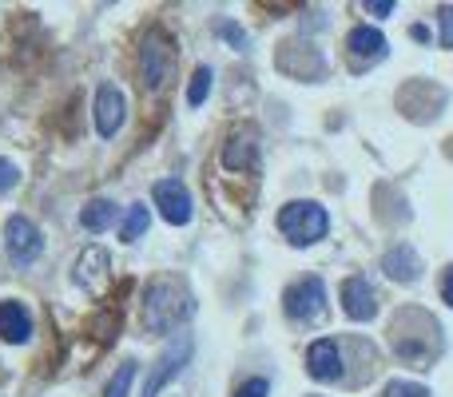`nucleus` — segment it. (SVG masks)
<instances>
[{
    "mask_svg": "<svg viewBox=\"0 0 453 397\" xmlns=\"http://www.w3.org/2000/svg\"><path fill=\"white\" fill-rule=\"evenodd\" d=\"M76 282L88 290V294H104V286H108V250L88 247L76 263Z\"/></svg>",
    "mask_w": 453,
    "mask_h": 397,
    "instance_id": "9b49d317",
    "label": "nucleus"
},
{
    "mask_svg": "<svg viewBox=\"0 0 453 397\" xmlns=\"http://www.w3.org/2000/svg\"><path fill=\"white\" fill-rule=\"evenodd\" d=\"M124 116H127L124 92H119L116 84H104L100 92H96V132H100L104 140H111V135L124 127Z\"/></svg>",
    "mask_w": 453,
    "mask_h": 397,
    "instance_id": "0eeeda50",
    "label": "nucleus"
},
{
    "mask_svg": "<svg viewBox=\"0 0 453 397\" xmlns=\"http://www.w3.org/2000/svg\"><path fill=\"white\" fill-rule=\"evenodd\" d=\"M111 223H116V202H108V199H92L84 210H80V226L92 234L108 231Z\"/></svg>",
    "mask_w": 453,
    "mask_h": 397,
    "instance_id": "2eb2a0df",
    "label": "nucleus"
},
{
    "mask_svg": "<svg viewBox=\"0 0 453 397\" xmlns=\"http://www.w3.org/2000/svg\"><path fill=\"white\" fill-rule=\"evenodd\" d=\"M223 164L231 167V172H239V167H255V135H234L231 143L223 148Z\"/></svg>",
    "mask_w": 453,
    "mask_h": 397,
    "instance_id": "dca6fc26",
    "label": "nucleus"
},
{
    "mask_svg": "<svg viewBox=\"0 0 453 397\" xmlns=\"http://www.w3.org/2000/svg\"><path fill=\"white\" fill-rule=\"evenodd\" d=\"M271 393V386H266V378H250V382H242L234 397H266Z\"/></svg>",
    "mask_w": 453,
    "mask_h": 397,
    "instance_id": "412c9836",
    "label": "nucleus"
},
{
    "mask_svg": "<svg viewBox=\"0 0 453 397\" xmlns=\"http://www.w3.org/2000/svg\"><path fill=\"white\" fill-rule=\"evenodd\" d=\"M0 338L16 346L32 338V318L20 302H0Z\"/></svg>",
    "mask_w": 453,
    "mask_h": 397,
    "instance_id": "ddd939ff",
    "label": "nucleus"
},
{
    "mask_svg": "<svg viewBox=\"0 0 453 397\" xmlns=\"http://www.w3.org/2000/svg\"><path fill=\"white\" fill-rule=\"evenodd\" d=\"M441 298H446V302L453 306V266L446 271V279H441Z\"/></svg>",
    "mask_w": 453,
    "mask_h": 397,
    "instance_id": "a878e982",
    "label": "nucleus"
},
{
    "mask_svg": "<svg viewBox=\"0 0 453 397\" xmlns=\"http://www.w3.org/2000/svg\"><path fill=\"white\" fill-rule=\"evenodd\" d=\"M382 271L390 274L394 282H418V274H422V258H418V250L410 247V242H402V247L386 250Z\"/></svg>",
    "mask_w": 453,
    "mask_h": 397,
    "instance_id": "f8f14e48",
    "label": "nucleus"
},
{
    "mask_svg": "<svg viewBox=\"0 0 453 397\" xmlns=\"http://www.w3.org/2000/svg\"><path fill=\"white\" fill-rule=\"evenodd\" d=\"M191 350H196V342H191V334H180L167 342V350L159 354L156 370L148 374V386H143V397H159V390H164L167 382H172L175 374H180L183 366L191 362Z\"/></svg>",
    "mask_w": 453,
    "mask_h": 397,
    "instance_id": "39448f33",
    "label": "nucleus"
},
{
    "mask_svg": "<svg viewBox=\"0 0 453 397\" xmlns=\"http://www.w3.org/2000/svg\"><path fill=\"white\" fill-rule=\"evenodd\" d=\"M342 310L350 314L354 322H370L378 314V294H374V286H370L366 279H346L342 282Z\"/></svg>",
    "mask_w": 453,
    "mask_h": 397,
    "instance_id": "1a4fd4ad",
    "label": "nucleus"
},
{
    "mask_svg": "<svg viewBox=\"0 0 453 397\" xmlns=\"http://www.w3.org/2000/svg\"><path fill=\"white\" fill-rule=\"evenodd\" d=\"M438 20H441V48H453V4L438 8Z\"/></svg>",
    "mask_w": 453,
    "mask_h": 397,
    "instance_id": "5701e85b",
    "label": "nucleus"
},
{
    "mask_svg": "<svg viewBox=\"0 0 453 397\" xmlns=\"http://www.w3.org/2000/svg\"><path fill=\"white\" fill-rule=\"evenodd\" d=\"M219 32H223V36H226V40H231V44H234V48H247V36H242V28H234V24H223V28H219Z\"/></svg>",
    "mask_w": 453,
    "mask_h": 397,
    "instance_id": "b1692460",
    "label": "nucleus"
},
{
    "mask_svg": "<svg viewBox=\"0 0 453 397\" xmlns=\"http://www.w3.org/2000/svg\"><path fill=\"white\" fill-rule=\"evenodd\" d=\"M374 16H390L394 12V0H374V4H366Z\"/></svg>",
    "mask_w": 453,
    "mask_h": 397,
    "instance_id": "393cba45",
    "label": "nucleus"
},
{
    "mask_svg": "<svg viewBox=\"0 0 453 397\" xmlns=\"http://www.w3.org/2000/svg\"><path fill=\"white\" fill-rule=\"evenodd\" d=\"M382 397H430V390H426V386H418V382H390Z\"/></svg>",
    "mask_w": 453,
    "mask_h": 397,
    "instance_id": "aec40b11",
    "label": "nucleus"
},
{
    "mask_svg": "<svg viewBox=\"0 0 453 397\" xmlns=\"http://www.w3.org/2000/svg\"><path fill=\"white\" fill-rule=\"evenodd\" d=\"M151 195H156L159 215H164L172 226H188L191 223V195H188V187H183L180 179H159Z\"/></svg>",
    "mask_w": 453,
    "mask_h": 397,
    "instance_id": "423d86ee",
    "label": "nucleus"
},
{
    "mask_svg": "<svg viewBox=\"0 0 453 397\" xmlns=\"http://www.w3.org/2000/svg\"><path fill=\"white\" fill-rule=\"evenodd\" d=\"M279 231L287 234L295 247H311V242H319V239H326V231H330V218H326V210L319 207V202H287V207L279 210Z\"/></svg>",
    "mask_w": 453,
    "mask_h": 397,
    "instance_id": "f03ea898",
    "label": "nucleus"
},
{
    "mask_svg": "<svg viewBox=\"0 0 453 397\" xmlns=\"http://www.w3.org/2000/svg\"><path fill=\"white\" fill-rule=\"evenodd\" d=\"M148 231V207H140V202H135V207H127V218H124V242H135L140 239V234Z\"/></svg>",
    "mask_w": 453,
    "mask_h": 397,
    "instance_id": "a211bd4d",
    "label": "nucleus"
},
{
    "mask_svg": "<svg viewBox=\"0 0 453 397\" xmlns=\"http://www.w3.org/2000/svg\"><path fill=\"white\" fill-rule=\"evenodd\" d=\"M211 80H215V72L207 68V64H203V68H196V76H191V88H188V103H191V108H199V103L207 100V92H211Z\"/></svg>",
    "mask_w": 453,
    "mask_h": 397,
    "instance_id": "f3484780",
    "label": "nucleus"
},
{
    "mask_svg": "<svg viewBox=\"0 0 453 397\" xmlns=\"http://www.w3.org/2000/svg\"><path fill=\"white\" fill-rule=\"evenodd\" d=\"M282 310H287L295 322H319L322 314H326V286H322L319 274L298 279L295 286L282 294Z\"/></svg>",
    "mask_w": 453,
    "mask_h": 397,
    "instance_id": "7ed1b4c3",
    "label": "nucleus"
},
{
    "mask_svg": "<svg viewBox=\"0 0 453 397\" xmlns=\"http://www.w3.org/2000/svg\"><path fill=\"white\" fill-rule=\"evenodd\" d=\"M140 60H143V80H148L151 88H164L167 76H172V68H175V44H172V36H167L164 28H151L148 40H143Z\"/></svg>",
    "mask_w": 453,
    "mask_h": 397,
    "instance_id": "20e7f679",
    "label": "nucleus"
},
{
    "mask_svg": "<svg viewBox=\"0 0 453 397\" xmlns=\"http://www.w3.org/2000/svg\"><path fill=\"white\" fill-rule=\"evenodd\" d=\"M306 366H311V378H319V382H338L342 378V350H338V342L319 338L306 350Z\"/></svg>",
    "mask_w": 453,
    "mask_h": 397,
    "instance_id": "9d476101",
    "label": "nucleus"
},
{
    "mask_svg": "<svg viewBox=\"0 0 453 397\" xmlns=\"http://www.w3.org/2000/svg\"><path fill=\"white\" fill-rule=\"evenodd\" d=\"M346 48H350V56H358V60H382L386 36L378 28H370V24H358V28H350V36H346Z\"/></svg>",
    "mask_w": 453,
    "mask_h": 397,
    "instance_id": "4468645a",
    "label": "nucleus"
},
{
    "mask_svg": "<svg viewBox=\"0 0 453 397\" xmlns=\"http://www.w3.org/2000/svg\"><path fill=\"white\" fill-rule=\"evenodd\" d=\"M132 378H135V362H124V366H119V374L108 382L104 397H127V390H132Z\"/></svg>",
    "mask_w": 453,
    "mask_h": 397,
    "instance_id": "6ab92c4d",
    "label": "nucleus"
},
{
    "mask_svg": "<svg viewBox=\"0 0 453 397\" xmlns=\"http://www.w3.org/2000/svg\"><path fill=\"white\" fill-rule=\"evenodd\" d=\"M20 183V172H16L12 159H0V191H12Z\"/></svg>",
    "mask_w": 453,
    "mask_h": 397,
    "instance_id": "4be33fe9",
    "label": "nucleus"
},
{
    "mask_svg": "<svg viewBox=\"0 0 453 397\" xmlns=\"http://www.w3.org/2000/svg\"><path fill=\"white\" fill-rule=\"evenodd\" d=\"M4 239H8V250H12V258H16L20 266H28L32 258L44 250V239H40V231H36V226H32L24 215H12V218H8V223H4Z\"/></svg>",
    "mask_w": 453,
    "mask_h": 397,
    "instance_id": "6e6552de",
    "label": "nucleus"
},
{
    "mask_svg": "<svg viewBox=\"0 0 453 397\" xmlns=\"http://www.w3.org/2000/svg\"><path fill=\"white\" fill-rule=\"evenodd\" d=\"M188 314H191V298L180 290V282L156 279L148 286V294H143V326H148L151 334H167V330H175Z\"/></svg>",
    "mask_w": 453,
    "mask_h": 397,
    "instance_id": "f257e3e1",
    "label": "nucleus"
}]
</instances>
